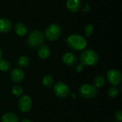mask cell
<instances>
[{"label": "cell", "mask_w": 122, "mask_h": 122, "mask_svg": "<svg viewBox=\"0 0 122 122\" xmlns=\"http://www.w3.org/2000/svg\"><path fill=\"white\" fill-rule=\"evenodd\" d=\"M68 46L73 50L81 51L86 48L87 41L84 36L79 34H72L66 39Z\"/></svg>", "instance_id": "obj_1"}, {"label": "cell", "mask_w": 122, "mask_h": 122, "mask_svg": "<svg viewBox=\"0 0 122 122\" xmlns=\"http://www.w3.org/2000/svg\"><path fill=\"white\" fill-rule=\"evenodd\" d=\"M79 60L81 64L84 66H95L99 62V56L95 51L92 49H86L81 53Z\"/></svg>", "instance_id": "obj_2"}, {"label": "cell", "mask_w": 122, "mask_h": 122, "mask_svg": "<svg viewBox=\"0 0 122 122\" xmlns=\"http://www.w3.org/2000/svg\"><path fill=\"white\" fill-rule=\"evenodd\" d=\"M44 41V34L40 30L31 31L26 39V44L29 48H36L42 44Z\"/></svg>", "instance_id": "obj_3"}, {"label": "cell", "mask_w": 122, "mask_h": 122, "mask_svg": "<svg viewBox=\"0 0 122 122\" xmlns=\"http://www.w3.org/2000/svg\"><path fill=\"white\" fill-rule=\"evenodd\" d=\"M61 34V28L59 24L52 23L49 24L44 32V36L51 41H56Z\"/></svg>", "instance_id": "obj_4"}, {"label": "cell", "mask_w": 122, "mask_h": 122, "mask_svg": "<svg viewBox=\"0 0 122 122\" xmlns=\"http://www.w3.org/2000/svg\"><path fill=\"white\" fill-rule=\"evenodd\" d=\"M97 88L94 84H84L79 88V93L81 97L86 99H91L94 98L97 94Z\"/></svg>", "instance_id": "obj_5"}, {"label": "cell", "mask_w": 122, "mask_h": 122, "mask_svg": "<svg viewBox=\"0 0 122 122\" xmlns=\"http://www.w3.org/2000/svg\"><path fill=\"white\" fill-rule=\"evenodd\" d=\"M107 79L111 84L118 86L122 82V74L117 69H109L107 73Z\"/></svg>", "instance_id": "obj_6"}, {"label": "cell", "mask_w": 122, "mask_h": 122, "mask_svg": "<svg viewBox=\"0 0 122 122\" xmlns=\"http://www.w3.org/2000/svg\"><path fill=\"white\" fill-rule=\"evenodd\" d=\"M32 106L31 98L29 95H22L18 102V108L22 112H28Z\"/></svg>", "instance_id": "obj_7"}, {"label": "cell", "mask_w": 122, "mask_h": 122, "mask_svg": "<svg viewBox=\"0 0 122 122\" xmlns=\"http://www.w3.org/2000/svg\"><path fill=\"white\" fill-rule=\"evenodd\" d=\"M53 91L54 94L61 98L66 97L69 94V86L64 82L59 81L57 82L53 88Z\"/></svg>", "instance_id": "obj_8"}, {"label": "cell", "mask_w": 122, "mask_h": 122, "mask_svg": "<svg viewBox=\"0 0 122 122\" xmlns=\"http://www.w3.org/2000/svg\"><path fill=\"white\" fill-rule=\"evenodd\" d=\"M24 76H25V74H24V71L19 68L14 69L11 71V74H10V77H11V81L14 83H16V84L21 82L24 80Z\"/></svg>", "instance_id": "obj_9"}, {"label": "cell", "mask_w": 122, "mask_h": 122, "mask_svg": "<svg viewBox=\"0 0 122 122\" xmlns=\"http://www.w3.org/2000/svg\"><path fill=\"white\" fill-rule=\"evenodd\" d=\"M62 61L69 66H72L77 63V56L71 52H66L62 56Z\"/></svg>", "instance_id": "obj_10"}, {"label": "cell", "mask_w": 122, "mask_h": 122, "mask_svg": "<svg viewBox=\"0 0 122 122\" xmlns=\"http://www.w3.org/2000/svg\"><path fill=\"white\" fill-rule=\"evenodd\" d=\"M37 54L39 58L42 59H46L49 58L51 55V51L49 47L46 44H41L38 47Z\"/></svg>", "instance_id": "obj_11"}, {"label": "cell", "mask_w": 122, "mask_h": 122, "mask_svg": "<svg viewBox=\"0 0 122 122\" xmlns=\"http://www.w3.org/2000/svg\"><path fill=\"white\" fill-rule=\"evenodd\" d=\"M12 22L6 18H0V33H6L12 29Z\"/></svg>", "instance_id": "obj_12"}, {"label": "cell", "mask_w": 122, "mask_h": 122, "mask_svg": "<svg viewBox=\"0 0 122 122\" xmlns=\"http://www.w3.org/2000/svg\"><path fill=\"white\" fill-rule=\"evenodd\" d=\"M66 8L71 12H77L81 9V1L79 0H67Z\"/></svg>", "instance_id": "obj_13"}, {"label": "cell", "mask_w": 122, "mask_h": 122, "mask_svg": "<svg viewBox=\"0 0 122 122\" xmlns=\"http://www.w3.org/2000/svg\"><path fill=\"white\" fill-rule=\"evenodd\" d=\"M14 31L16 34L19 36H24L28 31L27 26L25 25V24L22 22H17L14 25Z\"/></svg>", "instance_id": "obj_14"}, {"label": "cell", "mask_w": 122, "mask_h": 122, "mask_svg": "<svg viewBox=\"0 0 122 122\" xmlns=\"http://www.w3.org/2000/svg\"><path fill=\"white\" fill-rule=\"evenodd\" d=\"M2 122H19L18 117L12 112H6L1 117Z\"/></svg>", "instance_id": "obj_15"}, {"label": "cell", "mask_w": 122, "mask_h": 122, "mask_svg": "<svg viewBox=\"0 0 122 122\" xmlns=\"http://www.w3.org/2000/svg\"><path fill=\"white\" fill-rule=\"evenodd\" d=\"M54 82V78L52 77V76L49 74L45 75L42 79V84L46 88H51L53 86Z\"/></svg>", "instance_id": "obj_16"}, {"label": "cell", "mask_w": 122, "mask_h": 122, "mask_svg": "<svg viewBox=\"0 0 122 122\" xmlns=\"http://www.w3.org/2000/svg\"><path fill=\"white\" fill-rule=\"evenodd\" d=\"M30 59L26 56H21L17 61V64L21 68H26L29 65Z\"/></svg>", "instance_id": "obj_17"}, {"label": "cell", "mask_w": 122, "mask_h": 122, "mask_svg": "<svg viewBox=\"0 0 122 122\" xmlns=\"http://www.w3.org/2000/svg\"><path fill=\"white\" fill-rule=\"evenodd\" d=\"M94 86L97 88H102L105 84V78L102 75H98L94 79Z\"/></svg>", "instance_id": "obj_18"}, {"label": "cell", "mask_w": 122, "mask_h": 122, "mask_svg": "<svg viewBox=\"0 0 122 122\" xmlns=\"http://www.w3.org/2000/svg\"><path fill=\"white\" fill-rule=\"evenodd\" d=\"M24 92L23 88L18 84H14L11 87V93L13 95L16 96V97H21L22 96Z\"/></svg>", "instance_id": "obj_19"}, {"label": "cell", "mask_w": 122, "mask_h": 122, "mask_svg": "<svg viewBox=\"0 0 122 122\" xmlns=\"http://www.w3.org/2000/svg\"><path fill=\"white\" fill-rule=\"evenodd\" d=\"M11 68V64L9 61L6 59H1L0 60V71L6 72L9 71Z\"/></svg>", "instance_id": "obj_20"}, {"label": "cell", "mask_w": 122, "mask_h": 122, "mask_svg": "<svg viewBox=\"0 0 122 122\" xmlns=\"http://www.w3.org/2000/svg\"><path fill=\"white\" fill-rule=\"evenodd\" d=\"M119 94V89L116 86H111L108 90V95L111 98H115L118 97Z\"/></svg>", "instance_id": "obj_21"}, {"label": "cell", "mask_w": 122, "mask_h": 122, "mask_svg": "<svg viewBox=\"0 0 122 122\" xmlns=\"http://www.w3.org/2000/svg\"><path fill=\"white\" fill-rule=\"evenodd\" d=\"M84 32H85V35L86 36H91L94 32V26L91 24H87L86 26H85V29H84Z\"/></svg>", "instance_id": "obj_22"}, {"label": "cell", "mask_w": 122, "mask_h": 122, "mask_svg": "<svg viewBox=\"0 0 122 122\" xmlns=\"http://www.w3.org/2000/svg\"><path fill=\"white\" fill-rule=\"evenodd\" d=\"M114 117H115V119L117 121L119 122H122V112L121 110H118L117 112H115V114H114Z\"/></svg>", "instance_id": "obj_23"}, {"label": "cell", "mask_w": 122, "mask_h": 122, "mask_svg": "<svg viewBox=\"0 0 122 122\" xmlns=\"http://www.w3.org/2000/svg\"><path fill=\"white\" fill-rule=\"evenodd\" d=\"M84 66L82 64H78V65L76 66L75 70H76L77 72L80 73V72H81V71L84 70Z\"/></svg>", "instance_id": "obj_24"}, {"label": "cell", "mask_w": 122, "mask_h": 122, "mask_svg": "<svg viewBox=\"0 0 122 122\" xmlns=\"http://www.w3.org/2000/svg\"><path fill=\"white\" fill-rule=\"evenodd\" d=\"M21 122H32L30 119H22Z\"/></svg>", "instance_id": "obj_25"}, {"label": "cell", "mask_w": 122, "mask_h": 122, "mask_svg": "<svg viewBox=\"0 0 122 122\" xmlns=\"http://www.w3.org/2000/svg\"><path fill=\"white\" fill-rule=\"evenodd\" d=\"M2 55H3V53H2V51H1V49H0V60H1V58H2Z\"/></svg>", "instance_id": "obj_26"}, {"label": "cell", "mask_w": 122, "mask_h": 122, "mask_svg": "<svg viewBox=\"0 0 122 122\" xmlns=\"http://www.w3.org/2000/svg\"><path fill=\"white\" fill-rule=\"evenodd\" d=\"M112 122H118V121H117V120H115V121H113Z\"/></svg>", "instance_id": "obj_27"}]
</instances>
